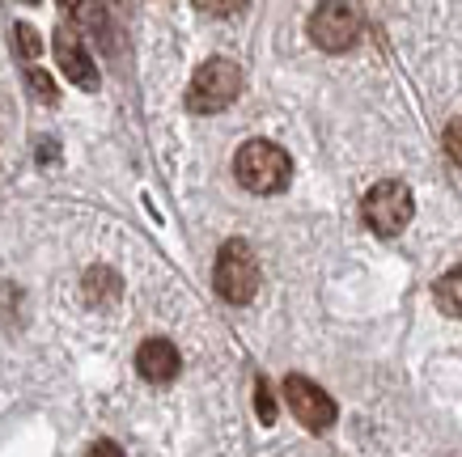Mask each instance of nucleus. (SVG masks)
<instances>
[{
	"label": "nucleus",
	"instance_id": "f257e3e1",
	"mask_svg": "<svg viewBox=\"0 0 462 457\" xmlns=\"http://www.w3.org/2000/svg\"><path fill=\"white\" fill-rule=\"evenodd\" d=\"M234 174L246 191L254 195H276L289 187L293 178V166H289V152L272 140H246L234 157Z\"/></svg>",
	"mask_w": 462,
	"mask_h": 457
},
{
	"label": "nucleus",
	"instance_id": "f03ea898",
	"mask_svg": "<svg viewBox=\"0 0 462 457\" xmlns=\"http://www.w3.org/2000/svg\"><path fill=\"white\" fill-rule=\"evenodd\" d=\"M242 94V69L234 59H208L199 64L191 85H187V111L191 114H217Z\"/></svg>",
	"mask_w": 462,
	"mask_h": 457
},
{
	"label": "nucleus",
	"instance_id": "7ed1b4c3",
	"mask_svg": "<svg viewBox=\"0 0 462 457\" xmlns=\"http://www.w3.org/2000/svg\"><path fill=\"white\" fill-rule=\"evenodd\" d=\"M217 292L229 305H246L259 292V263H254V250L242 237L225 242L221 254H217Z\"/></svg>",
	"mask_w": 462,
	"mask_h": 457
},
{
	"label": "nucleus",
	"instance_id": "20e7f679",
	"mask_svg": "<svg viewBox=\"0 0 462 457\" xmlns=\"http://www.w3.org/2000/svg\"><path fill=\"white\" fill-rule=\"evenodd\" d=\"M411 212H416V204H411V187L399 182V178L378 182L374 191L365 195V221H369V229L382 233V237L403 233L407 221H411Z\"/></svg>",
	"mask_w": 462,
	"mask_h": 457
},
{
	"label": "nucleus",
	"instance_id": "39448f33",
	"mask_svg": "<svg viewBox=\"0 0 462 457\" xmlns=\"http://www.w3.org/2000/svg\"><path fill=\"white\" fill-rule=\"evenodd\" d=\"M284 398H289V411L297 416V424L310 432H327L336 424V402L322 386H314L310 377L289 373L284 377Z\"/></svg>",
	"mask_w": 462,
	"mask_h": 457
},
{
	"label": "nucleus",
	"instance_id": "423d86ee",
	"mask_svg": "<svg viewBox=\"0 0 462 457\" xmlns=\"http://www.w3.org/2000/svg\"><path fill=\"white\" fill-rule=\"evenodd\" d=\"M310 39H314V47L339 56V51H348L352 42L361 39V17L352 14L348 5H319L310 14Z\"/></svg>",
	"mask_w": 462,
	"mask_h": 457
},
{
	"label": "nucleus",
	"instance_id": "0eeeda50",
	"mask_svg": "<svg viewBox=\"0 0 462 457\" xmlns=\"http://www.w3.org/2000/svg\"><path fill=\"white\" fill-rule=\"evenodd\" d=\"M56 59H60V69H64V77H69L72 85L98 89V69H94V59H89V51H85V42L77 39L69 26L56 30Z\"/></svg>",
	"mask_w": 462,
	"mask_h": 457
},
{
	"label": "nucleus",
	"instance_id": "6e6552de",
	"mask_svg": "<svg viewBox=\"0 0 462 457\" xmlns=\"http://www.w3.org/2000/svg\"><path fill=\"white\" fill-rule=\"evenodd\" d=\"M136 369H141L144 381H153V386H166L179 377V347L170 343V339H144L136 347Z\"/></svg>",
	"mask_w": 462,
	"mask_h": 457
},
{
	"label": "nucleus",
	"instance_id": "1a4fd4ad",
	"mask_svg": "<svg viewBox=\"0 0 462 457\" xmlns=\"http://www.w3.org/2000/svg\"><path fill=\"white\" fill-rule=\"evenodd\" d=\"M81 292L89 305H111V301H119L124 284H119V276H115L111 267H89L81 279Z\"/></svg>",
	"mask_w": 462,
	"mask_h": 457
},
{
	"label": "nucleus",
	"instance_id": "9d476101",
	"mask_svg": "<svg viewBox=\"0 0 462 457\" xmlns=\"http://www.w3.org/2000/svg\"><path fill=\"white\" fill-rule=\"evenodd\" d=\"M437 305L446 309L449 318H462V267H449L446 276L437 279Z\"/></svg>",
	"mask_w": 462,
	"mask_h": 457
},
{
	"label": "nucleus",
	"instance_id": "9b49d317",
	"mask_svg": "<svg viewBox=\"0 0 462 457\" xmlns=\"http://www.w3.org/2000/svg\"><path fill=\"white\" fill-rule=\"evenodd\" d=\"M14 39H17V51H22V59H39L42 56V39H39V30L30 26V22H17Z\"/></svg>",
	"mask_w": 462,
	"mask_h": 457
},
{
	"label": "nucleus",
	"instance_id": "f8f14e48",
	"mask_svg": "<svg viewBox=\"0 0 462 457\" xmlns=\"http://www.w3.org/2000/svg\"><path fill=\"white\" fill-rule=\"evenodd\" d=\"M254 407H259V419L272 428V424H276V398H272V386H267L263 377L254 381Z\"/></svg>",
	"mask_w": 462,
	"mask_h": 457
},
{
	"label": "nucleus",
	"instance_id": "ddd939ff",
	"mask_svg": "<svg viewBox=\"0 0 462 457\" xmlns=\"http://www.w3.org/2000/svg\"><path fill=\"white\" fill-rule=\"evenodd\" d=\"M26 81H30V89H34V97H39V102H56V97H60L56 94V81H51L42 69H30Z\"/></svg>",
	"mask_w": 462,
	"mask_h": 457
},
{
	"label": "nucleus",
	"instance_id": "4468645a",
	"mask_svg": "<svg viewBox=\"0 0 462 457\" xmlns=\"http://www.w3.org/2000/svg\"><path fill=\"white\" fill-rule=\"evenodd\" d=\"M446 157L454 169H462V119H454V123L446 127Z\"/></svg>",
	"mask_w": 462,
	"mask_h": 457
},
{
	"label": "nucleus",
	"instance_id": "2eb2a0df",
	"mask_svg": "<svg viewBox=\"0 0 462 457\" xmlns=\"http://www.w3.org/2000/svg\"><path fill=\"white\" fill-rule=\"evenodd\" d=\"M85 457H124V449L115 441H94L89 449H85Z\"/></svg>",
	"mask_w": 462,
	"mask_h": 457
},
{
	"label": "nucleus",
	"instance_id": "dca6fc26",
	"mask_svg": "<svg viewBox=\"0 0 462 457\" xmlns=\"http://www.w3.org/2000/svg\"><path fill=\"white\" fill-rule=\"evenodd\" d=\"M246 5H199V14H212V17H229V14H242Z\"/></svg>",
	"mask_w": 462,
	"mask_h": 457
}]
</instances>
